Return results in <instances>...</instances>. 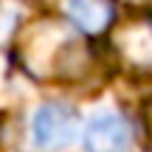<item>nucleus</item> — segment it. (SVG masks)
I'll list each match as a JSON object with an SVG mask.
<instances>
[{
  "label": "nucleus",
  "instance_id": "obj_3",
  "mask_svg": "<svg viewBox=\"0 0 152 152\" xmlns=\"http://www.w3.org/2000/svg\"><path fill=\"white\" fill-rule=\"evenodd\" d=\"M79 135V115L68 104L45 102L31 115V144L42 152H62Z\"/></svg>",
  "mask_w": 152,
  "mask_h": 152
},
{
  "label": "nucleus",
  "instance_id": "obj_4",
  "mask_svg": "<svg viewBox=\"0 0 152 152\" xmlns=\"http://www.w3.org/2000/svg\"><path fill=\"white\" fill-rule=\"evenodd\" d=\"M82 144L85 152H130L132 124L118 110H99L87 118Z\"/></svg>",
  "mask_w": 152,
  "mask_h": 152
},
{
  "label": "nucleus",
  "instance_id": "obj_6",
  "mask_svg": "<svg viewBox=\"0 0 152 152\" xmlns=\"http://www.w3.org/2000/svg\"><path fill=\"white\" fill-rule=\"evenodd\" d=\"M144 124H147V132H149V138H152V99L144 104Z\"/></svg>",
  "mask_w": 152,
  "mask_h": 152
},
{
  "label": "nucleus",
  "instance_id": "obj_1",
  "mask_svg": "<svg viewBox=\"0 0 152 152\" xmlns=\"http://www.w3.org/2000/svg\"><path fill=\"white\" fill-rule=\"evenodd\" d=\"M20 59L34 76L59 82L82 79L93 65L90 48L73 31H68V26H59L54 20H39L26 28Z\"/></svg>",
  "mask_w": 152,
  "mask_h": 152
},
{
  "label": "nucleus",
  "instance_id": "obj_5",
  "mask_svg": "<svg viewBox=\"0 0 152 152\" xmlns=\"http://www.w3.org/2000/svg\"><path fill=\"white\" fill-rule=\"evenodd\" d=\"M65 17L82 37H102L118 20L113 0H65Z\"/></svg>",
  "mask_w": 152,
  "mask_h": 152
},
{
  "label": "nucleus",
  "instance_id": "obj_2",
  "mask_svg": "<svg viewBox=\"0 0 152 152\" xmlns=\"http://www.w3.org/2000/svg\"><path fill=\"white\" fill-rule=\"evenodd\" d=\"M110 51L132 73H152V17L132 14L110 28Z\"/></svg>",
  "mask_w": 152,
  "mask_h": 152
}]
</instances>
